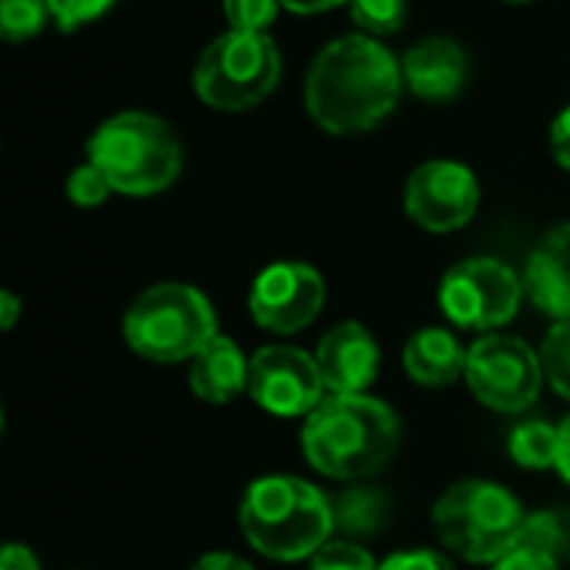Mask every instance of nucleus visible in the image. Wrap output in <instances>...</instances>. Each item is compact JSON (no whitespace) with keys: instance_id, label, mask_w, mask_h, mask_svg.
I'll list each match as a JSON object with an SVG mask.
<instances>
[{"instance_id":"obj_6","label":"nucleus","mask_w":570,"mask_h":570,"mask_svg":"<svg viewBox=\"0 0 570 570\" xmlns=\"http://www.w3.org/2000/svg\"><path fill=\"white\" fill-rule=\"evenodd\" d=\"M523 523L520 500L490 480H460L433 503V527L443 547L470 563H497L517 547Z\"/></svg>"},{"instance_id":"obj_36","label":"nucleus","mask_w":570,"mask_h":570,"mask_svg":"<svg viewBox=\"0 0 570 570\" xmlns=\"http://www.w3.org/2000/svg\"><path fill=\"white\" fill-rule=\"evenodd\" d=\"M510 4H527V0H510Z\"/></svg>"},{"instance_id":"obj_32","label":"nucleus","mask_w":570,"mask_h":570,"mask_svg":"<svg viewBox=\"0 0 570 570\" xmlns=\"http://www.w3.org/2000/svg\"><path fill=\"white\" fill-rule=\"evenodd\" d=\"M191 570H255L252 563H245L235 553H205Z\"/></svg>"},{"instance_id":"obj_10","label":"nucleus","mask_w":570,"mask_h":570,"mask_svg":"<svg viewBox=\"0 0 570 570\" xmlns=\"http://www.w3.org/2000/svg\"><path fill=\"white\" fill-rule=\"evenodd\" d=\"M326 306V282L306 262H275L258 272L248 293L252 320L268 333H299L316 323Z\"/></svg>"},{"instance_id":"obj_5","label":"nucleus","mask_w":570,"mask_h":570,"mask_svg":"<svg viewBox=\"0 0 570 570\" xmlns=\"http://www.w3.org/2000/svg\"><path fill=\"white\" fill-rule=\"evenodd\" d=\"M121 333L141 360L191 363L218 336V320L195 285L161 282L128 306Z\"/></svg>"},{"instance_id":"obj_33","label":"nucleus","mask_w":570,"mask_h":570,"mask_svg":"<svg viewBox=\"0 0 570 570\" xmlns=\"http://www.w3.org/2000/svg\"><path fill=\"white\" fill-rule=\"evenodd\" d=\"M278 4L285 11H293V14H323V11L350 4V0H278Z\"/></svg>"},{"instance_id":"obj_34","label":"nucleus","mask_w":570,"mask_h":570,"mask_svg":"<svg viewBox=\"0 0 570 570\" xmlns=\"http://www.w3.org/2000/svg\"><path fill=\"white\" fill-rule=\"evenodd\" d=\"M553 470L570 483V416L557 426V466Z\"/></svg>"},{"instance_id":"obj_8","label":"nucleus","mask_w":570,"mask_h":570,"mask_svg":"<svg viewBox=\"0 0 570 570\" xmlns=\"http://www.w3.org/2000/svg\"><path fill=\"white\" fill-rule=\"evenodd\" d=\"M523 299L517 272L500 258H463L440 282L443 316L473 333H493L507 326Z\"/></svg>"},{"instance_id":"obj_20","label":"nucleus","mask_w":570,"mask_h":570,"mask_svg":"<svg viewBox=\"0 0 570 570\" xmlns=\"http://www.w3.org/2000/svg\"><path fill=\"white\" fill-rule=\"evenodd\" d=\"M51 21L45 0H0V41L24 45L35 41Z\"/></svg>"},{"instance_id":"obj_28","label":"nucleus","mask_w":570,"mask_h":570,"mask_svg":"<svg viewBox=\"0 0 570 570\" xmlns=\"http://www.w3.org/2000/svg\"><path fill=\"white\" fill-rule=\"evenodd\" d=\"M380 570H456L450 557L436 550H400L380 563Z\"/></svg>"},{"instance_id":"obj_2","label":"nucleus","mask_w":570,"mask_h":570,"mask_svg":"<svg viewBox=\"0 0 570 570\" xmlns=\"http://www.w3.org/2000/svg\"><path fill=\"white\" fill-rule=\"evenodd\" d=\"M400 446L396 413L366 393L326 396L303 426V453L313 470L333 480H366L380 473Z\"/></svg>"},{"instance_id":"obj_16","label":"nucleus","mask_w":570,"mask_h":570,"mask_svg":"<svg viewBox=\"0 0 570 570\" xmlns=\"http://www.w3.org/2000/svg\"><path fill=\"white\" fill-rule=\"evenodd\" d=\"M403 370L416 386L443 390L466 373V350L450 330H420L403 346Z\"/></svg>"},{"instance_id":"obj_29","label":"nucleus","mask_w":570,"mask_h":570,"mask_svg":"<svg viewBox=\"0 0 570 570\" xmlns=\"http://www.w3.org/2000/svg\"><path fill=\"white\" fill-rule=\"evenodd\" d=\"M550 151L563 171H570V105L550 125Z\"/></svg>"},{"instance_id":"obj_7","label":"nucleus","mask_w":570,"mask_h":570,"mask_svg":"<svg viewBox=\"0 0 570 570\" xmlns=\"http://www.w3.org/2000/svg\"><path fill=\"white\" fill-rule=\"evenodd\" d=\"M278 78L282 55L268 35L225 31L202 51L191 85L215 111H248L278 88Z\"/></svg>"},{"instance_id":"obj_18","label":"nucleus","mask_w":570,"mask_h":570,"mask_svg":"<svg viewBox=\"0 0 570 570\" xmlns=\"http://www.w3.org/2000/svg\"><path fill=\"white\" fill-rule=\"evenodd\" d=\"M390 497L383 490L353 487L333 503V520L343 533H376L390 523Z\"/></svg>"},{"instance_id":"obj_1","label":"nucleus","mask_w":570,"mask_h":570,"mask_svg":"<svg viewBox=\"0 0 570 570\" xmlns=\"http://www.w3.org/2000/svg\"><path fill=\"white\" fill-rule=\"evenodd\" d=\"M400 58L366 35L330 41L306 75V111L330 135H363L383 125L403 95Z\"/></svg>"},{"instance_id":"obj_24","label":"nucleus","mask_w":570,"mask_h":570,"mask_svg":"<svg viewBox=\"0 0 570 570\" xmlns=\"http://www.w3.org/2000/svg\"><path fill=\"white\" fill-rule=\"evenodd\" d=\"M309 570H380V563L353 540H330L309 557Z\"/></svg>"},{"instance_id":"obj_35","label":"nucleus","mask_w":570,"mask_h":570,"mask_svg":"<svg viewBox=\"0 0 570 570\" xmlns=\"http://www.w3.org/2000/svg\"><path fill=\"white\" fill-rule=\"evenodd\" d=\"M0 430H4V410H0Z\"/></svg>"},{"instance_id":"obj_14","label":"nucleus","mask_w":570,"mask_h":570,"mask_svg":"<svg viewBox=\"0 0 570 570\" xmlns=\"http://www.w3.org/2000/svg\"><path fill=\"white\" fill-rule=\"evenodd\" d=\"M403 85L420 101H453L470 78V55L453 38H426L400 58Z\"/></svg>"},{"instance_id":"obj_15","label":"nucleus","mask_w":570,"mask_h":570,"mask_svg":"<svg viewBox=\"0 0 570 570\" xmlns=\"http://www.w3.org/2000/svg\"><path fill=\"white\" fill-rule=\"evenodd\" d=\"M523 289L543 316L570 320V222L550 228L527 258Z\"/></svg>"},{"instance_id":"obj_13","label":"nucleus","mask_w":570,"mask_h":570,"mask_svg":"<svg viewBox=\"0 0 570 570\" xmlns=\"http://www.w3.org/2000/svg\"><path fill=\"white\" fill-rule=\"evenodd\" d=\"M316 366H320L326 390L340 396L366 393L380 373V343L373 340L366 326L340 323L320 340Z\"/></svg>"},{"instance_id":"obj_3","label":"nucleus","mask_w":570,"mask_h":570,"mask_svg":"<svg viewBox=\"0 0 570 570\" xmlns=\"http://www.w3.org/2000/svg\"><path fill=\"white\" fill-rule=\"evenodd\" d=\"M245 540L272 560L313 557L336 530L333 503L326 493L299 476H262L255 480L238 507Z\"/></svg>"},{"instance_id":"obj_25","label":"nucleus","mask_w":570,"mask_h":570,"mask_svg":"<svg viewBox=\"0 0 570 570\" xmlns=\"http://www.w3.org/2000/svg\"><path fill=\"white\" fill-rule=\"evenodd\" d=\"M48 11H51V21L71 35V31H81L85 24H95L98 18H105L118 0H45Z\"/></svg>"},{"instance_id":"obj_12","label":"nucleus","mask_w":570,"mask_h":570,"mask_svg":"<svg viewBox=\"0 0 570 570\" xmlns=\"http://www.w3.org/2000/svg\"><path fill=\"white\" fill-rule=\"evenodd\" d=\"M403 205L406 215L426 228V232H456L463 228L480 205V185L476 175L450 158L423 161L403 188Z\"/></svg>"},{"instance_id":"obj_4","label":"nucleus","mask_w":570,"mask_h":570,"mask_svg":"<svg viewBox=\"0 0 570 570\" xmlns=\"http://www.w3.org/2000/svg\"><path fill=\"white\" fill-rule=\"evenodd\" d=\"M88 165H95L118 195L145 198L178 181L185 151L165 118L121 111L88 138Z\"/></svg>"},{"instance_id":"obj_27","label":"nucleus","mask_w":570,"mask_h":570,"mask_svg":"<svg viewBox=\"0 0 570 570\" xmlns=\"http://www.w3.org/2000/svg\"><path fill=\"white\" fill-rule=\"evenodd\" d=\"M493 570H560L557 567V553L543 550V547H530V543H517L510 553H503Z\"/></svg>"},{"instance_id":"obj_31","label":"nucleus","mask_w":570,"mask_h":570,"mask_svg":"<svg viewBox=\"0 0 570 570\" xmlns=\"http://www.w3.org/2000/svg\"><path fill=\"white\" fill-rule=\"evenodd\" d=\"M18 320H21V299H18V293H11V289H4V285H0V333L14 330Z\"/></svg>"},{"instance_id":"obj_22","label":"nucleus","mask_w":570,"mask_h":570,"mask_svg":"<svg viewBox=\"0 0 570 570\" xmlns=\"http://www.w3.org/2000/svg\"><path fill=\"white\" fill-rule=\"evenodd\" d=\"M540 366H543V380H547L563 400H570V320L550 326V333L543 336Z\"/></svg>"},{"instance_id":"obj_9","label":"nucleus","mask_w":570,"mask_h":570,"mask_svg":"<svg viewBox=\"0 0 570 570\" xmlns=\"http://www.w3.org/2000/svg\"><path fill=\"white\" fill-rule=\"evenodd\" d=\"M466 383L497 413H523L540 396V356L517 336L487 333L466 350Z\"/></svg>"},{"instance_id":"obj_21","label":"nucleus","mask_w":570,"mask_h":570,"mask_svg":"<svg viewBox=\"0 0 570 570\" xmlns=\"http://www.w3.org/2000/svg\"><path fill=\"white\" fill-rule=\"evenodd\" d=\"M406 0H350V18L366 38H390L406 24Z\"/></svg>"},{"instance_id":"obj_19","label":"nucleus","mask_w":570,"mask_h":570,"mask_svg":"<svg viewBox=\"0 0 570 570\" xmlns=\"http://www.w3.org/2000/svg\"><path fill=\"white\" fill-rule=\"evenodd\" d=\"M507 446H510V456L523 470H550V466H557V426H550L543 420L520 423L510 433Z\"/></svg>"},{"instance_id":"obj_26","label":"nucleus","mask_w":570,"mask_h":570,"mask_svg":"<svg viewBox=\"0 0 570 570\" xmlns=\"http://www.w3.org/2000/svg\"><path fill=\"white\" fill-rule=\"evenodd\" d=\"M65 191H68V198L75 202V205H81V208H98V205H105L111 195H115V188L108 185V178L95 168V165H78L71 175H68V185H65Z\"/></svg>"},{"instance_id":"obj_11","label":"nucleus","mask_w":570,"mask_h":570,"mask_svg":"<svg viewBox=\"0 0 570 570\" xmlns=\"http://www.w3.org/2000/svg\"><path fill=\"white\" fill-rule=\"evenodd\" d=\"M245 393L272 416H309L326 393L316 356L293 346H262L248 360Z\"/></svg>"},{"instance_id":"obj_17","label":"nucleus","mask_w":570,"mask_h":570,"mask_svg":"<svg viewBox=\"0 0 570 570\" xmlns=\"http://www.w3.org/2000/svg\"><path fill=\"white\" fill-rule=\"evenodd\" d=\"M248 383V360L242 356L238 343L228 336H215L195 360L188 370V386L198 400L225 406L235 396L245 393Z\"/></svg>"},{"instance_id":"obj_30","label":"nucleus","mask_w":570,"mask_h":570,"mask_svg":"<svg viewBox=\"0 0 570 570\" xmlns=\"http://www.w3.org/2000/svg\"><path fill=\"white\" fill-rule=\"evenodd\" d=\"M0 570H45L38 553L28 543H0Z\"/></svg>"},{"instance_id":"obj_23","label":"nucleus","mask_w":570,"mask_h":570,"mask_svg":"<svg viewBox=\"0 0 570 570\" xmlns=\"http://www.w3.org/2000/svg\"><path fill=\"white\" fill-rule=\"evenodd\" d=\"M278 0H222V11L228 18V31L265 35L278 18Z\"/></svg>"}]
</instances>
